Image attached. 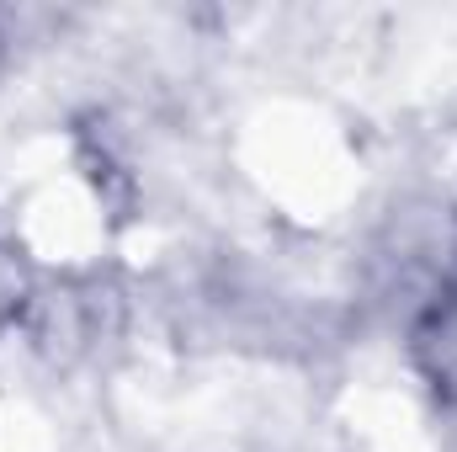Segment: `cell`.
<instances>
[{"mask_svg":"<svg viewBox=\"0 0 457 452\" xmlns=\"http://www.w3.org/2000/svg\"><path fill=\"white\" fill-rule=\"evenodd\" d=\"M11 59H16V27H11V16L0 11V75H5Z\"/></svg>","mask_w":457,"mask_h":452,"instance_id":"cell-1","label":"cell"}]
</instances>
